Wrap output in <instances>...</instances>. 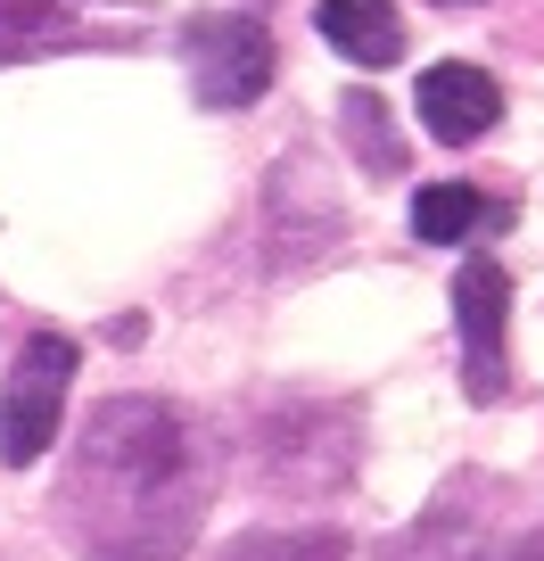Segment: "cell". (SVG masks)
I'll return each mask as SVG.
<instances>
[{"instance_id":"obj_10","label":"cell","mask_w":544,"mask_h":561,"mask_svg":"<svg viewBox=\"0 0 544 561\" xmlns=\"http://www.w3.org/2000/svg\"><path fill=\"white\" fill-rule=\"evenodd\" d=\"M42 0H0V34H18V25H34Z\"/></svg>"},{"instance_id":"obj_9","label":"cell","mask_w":544,"mask_h":561,"mask_svg":"<svg viewBox=\"0 0 544 561\" xmlns=\"http://www.w3.org/2000/svg\"><path fill=\"white\" fill-rule=\"evenodd\" d=\"M347 133L371 149V174H396V140H387V124H380V100H371V91H355V100H347Z\"/></svg>"},{"instance_id":"obj_1","label":"cell","mask_w":544,"mask_h":561,"mask_svg":"<svg viewBox=\"0 0 544 561\" xmlns=\"http://www.w3.org/2000/svg\"><path fill=\"white\" fill-rule=\"evenodd\" d=\"M207 512V438L165 397H107L67 471V520L91 561H174Z\"/></svg>"},{"instance_id":"obj_8","label":"cell","mask_w":544,"mask_h":561,"mask_svg":"<svg viewBox=\"0 0 544 561\" xmlns=\"http://www.w3.org/2000/svg\"><path fill=\"white\" fill-rule=\"evenodd\" d=\"M223 561H355V545L338 528H247L223 545Z\"/></svg>"},{"instance_id":"obj_2","label":"cell","mask_w":544,"mask_h":561,"mask_svg":"<svg viewBox=\"0 0 544 561\" xmlns=\"http://www.w3.org/2000/svg\"><path fill=\"white\" fill-rule=\"evenodd\" d=\"M74 364H83V347H74L67 331H34L18 347V364H9V388H0V462H42L58 438V413H67V388H74Z\"/></svg>"},{"instance_id":"obj_7","label":"cell","mask_w":544,"mask_h":561,"mask_svg":"<svg viewBox=\"0 0 544 561\" xmlns=\"http://www.w3.org/2000/svg\"><path fill=\"white\" fill-rule=\"evenodd\" d=\"M478 224H487V198H478L471 182H429V191L413 198V240H429V248L471 240Z\"/></svg>"},{"instance_id":"obj_6","label":"cell","mask_w":544,"mask_h":561,"mask_svg":"<svg viewBox=\"0 0 544 561\" xmlns=\"http://www.w3.org/2000/svg\"><path fill=\"white\" fill-rule=\"evenodd\" d=\"M314 34L331 42L338 58H355V67H396V58H404L396 0H322V9H314Z\"/></svg>"},{"instance_id":"obj_4","label":"cell","mask_w":544,"mask_h":561,"mask_svg":"<svg viewBox=\"0 0 544 561\" xmlns=\"http://www.w3.org/2000/svg\"><path fill=\"white\" fill-rule=\"evenodd\" d=\"M454 322H462V388L495 404L511 388V273L495 256H471L454 273Z\"/></svg>"},{"instance_id":"obj_3","label":"cell","mask_w":544,"mask_h":561,"mask_svg":"<svg viewBox=\"0 0 544 561\" xmlns=\"http://www.w3.org/2000/svg\"><path fill=\"white\" fill-rule=\"evenodd\" d=\"M182 67L198 107H256L273 91V34L256 18H198L182 34Z\"/></svg>"},{"instance_id":"obj_5","label":"cell","mask_w":544,"mask_h":561,"mask_svg":"<svg viewBox=\"0 0 544 561\" xmlns=\"http://www.w3.org/2000/svg\"><path fill=\"white\" fill-rule=\"evenodd\" d=\"M421 133L445 140V149H462V140H478L495 116H504V91H495L487 67H471V58H438V67H421Z\"/></svg>"}]
</instances>
